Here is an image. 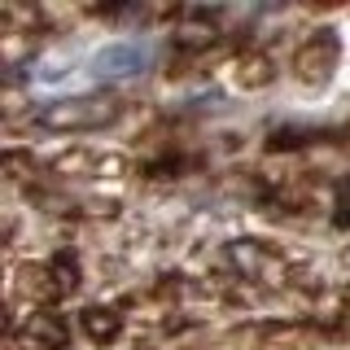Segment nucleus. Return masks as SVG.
Listing matches in <instances>:
<instances>
[{
    "label": "nucleus",
    "mask_w": 350,
    "mask_h": 350,
    "mask_svg": "<svg viewBox=\"0 0 350 350\" xmlns=\"http://www.w3.org/2000/svg\"><path fill=\"white\" fill-rule=\"evenodd\" d=\"M118 118L114 96H70V101H53L36 114V127L44 131H92Z\"/></svg>",
    "instance_id": "obj_1"
},
{
    "label": "nucleus",
    "mask_w": 350,
    "mask_h": 350,
    "mask_svg": "<svg viewBox=\"0 0 350 350\" xmlns=\"http://www.w3.org/2000/svg\"><path fill=\"white\" fill-rule=\"evenodd\" d=\"M153 62L149 44L140 40H123V44H105L92 57V75L96 79H131V75H145Z\"/></svg>",
    "instance_id": "obj_2"
},
{
    "label": "nucleus",
    "mask_w": 350,
    "mask_h": 350,
    "mask_svg": "<svg viewBox=\"0 0 350 350\" xmlns=\"http://www.w3.org/2000/svg\"><path fill=\"white\" fill-rule=\"evenodd\" d=\"M337 53H342V44H337V31H315V40L302 44L298 53V79L302 83H328V75L337 70Z\"/></svg>",
    "instance_id": "obj_3"
},
{
    "label": "nucleus",
    "mask_w": 350,
    "mask_h": 350,
    "mask_svg": "<svg viewBox=\"0 0 350 350\" xmlns=\"http://www.w3.org/2000/svg\"><path fill=\"white\" fill-rule=\"evenodd\" d=\"M18 337H22V346H31V350H62L70 342V328H66L57 315H31V320L18 328Z\"/></svg>",
    "instance_id": "obj_4"
},
{
    "label": "nucleus",
    "mask_w": 350,
    "mask_h": 350,
    "mask_svg": "<svg viewBox=\"0 0 350 350\" xmlns=\"http://www.w3.org/2000/svg\"><path fill=\"white\" fill-rule=\"evenodd\" d=\"M79 324H83V333L92 337L96 346L114 342V337L123 333V320H118V311H109V306H88V311L79 315Z\"/></svg>",
    "instance_id": "obj_5"
},
{
    "label": "nucleus",
    "mask_w": 350,
    "mask_h": 350,
    "mask_svg": "<svg viewBox=\"0 0 350 350\" xmlns=\"http://www.w3.org/2000/svg\"><path fill=\"white\" fill-rule=\"evenodd\" d=\"M44 276L53 280V293H75V284H79V258L70 254V250H57V254H53V262L49 267H44Z\"/></svg>",
    "instance_id": "obj_6"
},
{
    "label": "nucleus",
    "mask_w": 350,
    "mask_h": 350,
    "mask_svg": "<svg viewBox=\"0 0 350 350\" xmlns=\"http://www.w3.org/2000/svg\"><path fill=\"white\" fill-rule=\"evenodd\" d=\"M271 57H262V53H245L241 57V66H237V79H241V88H267L271 83Z\"/></svg>",
    "instance_id": "obj_7"
},
{
    "label": "nucleus",
    "mask_w": 350,
    "mask_h": 350,
    "mask_svg": "<svg viewBox=\"0 0 350 350\" xmlns=\"http://www.w3.org/2000/svg\"><path fill=\"white\" fill-rule=\"evenodd\" d=\"M228 258H232L237 271H250V276L262 267V254H258L254 241H232V245H228Z\"/></svg>",
    "instance_id": "obj_8"
},
{
    "label": "nucleus",
    "mask_w": 350,
    "mask_h": 350,
    "mask_svg": "<svg viewBox=\"0 0 350 350\" xmlns=\"http://www.w3.org/2000/svg\"><path fill=\"white\" fill-rule=\"evenodd\" d=\"M70 167H83V158L79 153H75V158H57V171H70ZM96 167V175H105V171H123V158H118V153H109V158H101V162H92Z\"/></svg>",
    "instance_id": "obj_9"
},
{
    "label": "nucleus",
    "mask_w": 350,
    "mask_h": 350,
    "mask_svg": "<svg viewBox=\"0 0 350 350\" xmlns=\"http://www.w3.org/2000/svg\"><path fill=\"white\" fill-rule=\"evenodd\" d=\"M175 40H180L184 49H202V44H211V40H215V27H184Z\"/></svg>",
    "instance_id": "obj_10"
},
{
    "label": "nucleus",
    "mask_w": 350,
    "mask_h": 350,
    "mask_svg": "<svg viewBox=\"0 0 350 350\" xmlns=\"http://www.w3.org/2000/svg\"><path fill=\"white\" fill-rule=\"evenodd\" d=\"M333 219H337V228H350V175L342 184H337V206H333Z\"/></svg>",
    "instance_id": "obj_11"
}]
</instances>
